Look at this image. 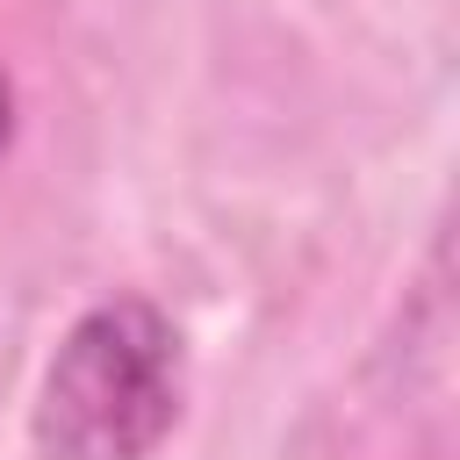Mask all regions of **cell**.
Returning a JSON list of instances; mask_svg holds the SVG:
<instances>
[{"label": "cell", "instance_id": "cell-2", "mask_svg": "<svg viewBox=\"0 0 460 460\" xmlns=\"http://www.w3.org/2000/svg\"><path fill=\"white\" fill-rule=\"evenodd\" d=\"M14 144V93H7V79H0V151Z\"/></svg>", "mask_w": 460, "mask_h": 460}, {"label": "cell", "instance_id": "cell-1", "mask_svg": "<svg viewBox=\"0 0 460 460\" xmlns=\"http://www.w3.org/2000/svg\"><path fill=\"white\" fill-rule=\"evenodd\" d=\"M187 402V345L180 323L122 288L86 302L43 374H36V402H29V453L36 460H151Z\"/></svg>", "mask_w": 460, "mask_h": 460}]
</instances>
